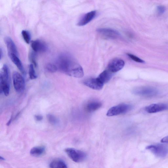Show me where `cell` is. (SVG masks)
<instances>
[{"label":"cell","instance_id":"4316f807","mask_svg":"<svg viewBox=\"0 0 168 168\" xmlns=\"http://www.w3.org/2000/svg\"><path fill=\"white\" fill-rule=\"evenodd\" d=\"M36 120L38 121H40L42 120L43 117L41 115H36L35 116Z\"/></svg>","mask_w":168,"mask_h":168},{"label":"cell","instance_id":"2e32d148","mask_svg":"<svg viewBox=\"0 0 168 168\" xmlns=\"http://www.w3.org/2000/svg\"><path fill=\"white\" fill-rule=\"evenodd\" d=\"M113 74V73L107 69L103 71L97 78L98 80L104 85L111 80Z\"/></svg>","mask_w":168,"mask_h":168},{"label":"cell","instance_id":"7a4b0ae2","mask_svg":"<svg viewBox=\"0 0 168 168\" xmlns=\"http://www.w3.org/2000/svg\"><path fill=\"white\" fill-rule=\"evenodd\" d=\"M10 71L7 64L3 65L0 73V90L5 96H8L10 92Z\"/></svg>","mask_w":168,"mask_h":168},{"label":"cell","instance_id":"ba28073f","mask_svg":"<svg viewBox=\"0 0 168 168\" xmlns=\"http://www.w3.org/2000/svg\"><path fill=\"white\" fill-rule=\"evenodd\" d=\"M97 31L99 35L106 39H115L120 36V33L118 31L108 28L99 29Z\"/></svg>","mask_w":168,"mask_h":168},{"label":"cell","instance_id":"cb8c5ba5","mask_svg":"<svg viewBox=\"0 0 168 168\" xmlns=\"http://www.w3.org/2000/svg\"><path fill=\"white\" fill-rule=\"evenodd\" d=\"M29 59L33 64L35 67L37 65L36 60V53L34 51L32 52L29 55Z\"/></svg>","mask_w":168,"mask_h":168},{"label":"cell","instance_id":"83f0119b","mask_svg":"<svg viewBox=\"0 0 168 168\" xmlns=\"http://www.w3.org/2000/svg\"><path fill=\"white\" fill-rule=\"evenodd\" d=\"M161 141L163 143H168V136L162 139Z\"/></svg>","mask_w":168,"mask_h":168},{"label":"cell","instance_id":"9c48e42d","mask_svg":"<svg viewBox=\"0 0 168 168\" xmlns=\"http://www.w3.org/2000/svg\"><path fill=\"white\" fill-rule=\"evenodd\" d=\"M125 65V63L124 60L121 59L116 58L110 61L107 69L114 73L122 69Z\"/></svg>","mask_w":168,"mask_h":168},{"label":"cell","instance_id":"277c9868","mask_svg":"<svg viewBox=\"0 0 168 168\" xmlns=\"http://www.w3.org/2000/svg\"><path fill=\"white\" fill-rule=\"evenodd\" d=\"M65 152L69 157L76 163H81L85 161L87 158V155L85 152L73 148H67Z\"/></svg>","mask_w":168,"mask_h":168},{"label":"cell","instance_id":"5bb4252c","mask_svg":"<svg viewBox=\"0 0 168 168\" xmlns=\"http://www.w3.org/2000/svg\"><path fill=\"white\" fill-rule=\"evenodd\" d=\"M4 42L7 49L8 54H14L19 55L15 45L12 39L8 37H5Z\"/></svg>","mask_w":168,"mask_h":168},{"label":"cell","instance_id":"5b68a950","mask_svg":"<svg viewBox=\"0 0 168 168\" xmlns=\"http://www.w3.org/2000/svg\"><path fill=\"white\" fill-rule=\"evenodd\" d=\"M132 106L127 104H121L113 106L108 111L107 116L108 117L113 116L126 113L130 111Z\"/></svg>","mask_w":168,"mask_h":168},{"label":"cell","instance_id":"ffe728a7","mask_svg":"<svg viewBox=\"0 0 168 168\" xmlns=\"http://www.w3.org/2000/svg\"><path fill=\"white\" fill-rule=\"evenodd\" d=\"M45 69L48 72L52 73H55L58 70L56 65L51 63L47 64L45 66Z\"/></svg>","mask_w":168,"mask_h":168},{"label":"cell","instance_id":"f546056e","mask_svg":"<svg viewBox=\"0 0 168 168\" xmlns=\"http://www.w3.org/2000/svg\"><path fill=\"white\" fill-rule=\"evenodd\" d=\"M2 53L3 54V51H2V48H1V60L2 58V56H3V54H2Z\"/></svg>","mask_w":168,"mask_h":168},{"label":"cell","instance_id":"4dcf8cb0","mask_svg":"<svg viewBox=\"0 0 168 168\" xmlns=\"http://www.w3.org/2000/svg\"><path fill=\"white\" fill-rule=\"evenodd\" d=\"M1 158V160H5V159L3 157H2V156H1V158Z\"/></svg>","mask_w":168,"mask_h":168},{"label":"cell","instance_id":"7402d4cb","mask_svg":"<svg viewBox=\"0 0 168 168\" xmlns=\"http://www.w3.org/2000/svg\"><path fill=\"white\" fill-rule=\"evenodd\" d=\"M29 75L30 79L31 80L35 79L37 77V76L34 69V66L31 64L29 66Z\"/></svg>","mask_w":168,"mask_h":168},{"label":"cell","instance_id":"8992f818","mask_svg":"<svg viewBox=\"0 0 168 168\" xmlns=\"http://www.w3.org/2000/svg\"><path fill=\"white\" fill-rule=\"evenodd\" d=\"M13 85L15 91L18 93L23 92L25 89V80L19 73L14 72L12 75Z\"/></svg>","mask_w":168,"mask_h":168},{"label":"cell","instance_id":"484cf974","mask_svg":"<svg viewBox=\"0 0 168 168\" xmlns=\"http://www.w3.org/2000/svg\"><path fill=\"white\" fill-rule=\"evenodd\" d=\"M157 10L159 14L162 15L164 14L165 12L166 8L163 6H159L157 7Z\"/></svg>","mask_w":168,"mask_h":168},{"label":"cell","instance_id":"9a60e30c","mask_svg":"<svg viewBox=\"0 0 168 168\" xmlns=\"http://www.w3.org/2000/svg\"><path fill=\"white\" fill-rule=\"evenodd\" d=\"M8 55L13 63L17 67V68L21 73L25 75V71L23 64H22L21 60L18 57V55L14 54H8Z\"/></svg>","mask_w":168,"mask_h":168},{"label":"cell","instance_id":"30bf717a","mask_svg":"<svg viewBox=\"0 0 168 168\" xmlns=\"http://www.w3.org/2000/svg\"><path fill=\"white\" fill-rule=\"evenodd\" d=\"M168 109V105L165 104H151L145 108V110L149 113H154Z\"/></svg>","mask_w":168,"mask_h":168},{"label":"cell","instance_id":"4fadbf2b","mask_svg":"<svg viewBox=\"0 0 168 168\" xmlns=\"http://www.w3.org/2000/svg\"><path fill=\"white\" fill-rule=\"evenodd\" d=\"M97 12L92 11L84 15L78 22L77 25L79 26H83L87 24L93 20L96 16Z\"/></svg>","mask_w":168,"mask_h":168},{"label":"cell","instance_id":"3957f363","mask_svg":"<svg viewBox=\"0 0 168 168\" xmlns=\"http://www.w3.org/2000/svg\"><path fill=\"white\" fill-rule=\"evenodd\" d=\"M133 93L138 96L150 98L157 95L158 91L157 89L153 87L142 86L134 89Z\"/></svg>","mask_w":168,"mask_h":168},{"label":"cell","instance_id":"d6986e66","mask_svg":"<svg viewBox=\"0 0 168 168\" xmlns=\"http://www.w3.org/2000/svg\"><path fill=\"white\" fill-rule=\"evenodd\" d=\"M46 149L44 147L37 146L33 148L30 151V154L35 157L40 156L46 152Z\"/></svg>","mask_w":168,"mask_h":168},{"label":"cell","instance_id":"ac0fdd59","mask_svg":"<svg viewBox=\"0 0 168 168\" xmlns=\"http://www.w3.org/2000/svg\"><path fill=\"white\" fill-rule=\"evenodd\" d=\"M50 168H68L65 162L60 159L52 161L49 164Z\"/></svg>","mask_w":168,"mask_h":168},{"label":"cell","instance_id":"f1b7e54d","mask_svg":"<svg viewBox=\"0 0 168 168\" xmlns=\"http://www.w3.org/2000/svg\"><path fill=\"white\" fill-rule=\"evenodd\" d=\"M12 116H11L10 120H9V121L7 123V126H9L10 125L11 122H12Z\"/></svg>","mask_w":168,"mask_h":168},{"label":"cell","instance_id":"52a82bcc","mask_svg":"<svg viewBox=\"0 0 168 168\" xmlns=\"http://www.w3.org/2000/svg\"><path fill=\"white\" fill-rule=\"evenodd\" d=\"M155 155L159 157H165L168 153V148L162 144L151 145L146 147Z\"/></svg>","mask_w":168,"mask_h":168},{"label":"cell","instance_id":"e0dca14e","mask_svg":"<svg viewBox=\"0 0 168 168\" xmlns=\"http://www.w3.org/2000/svg\"><path fill=\"white\" fill-rule=\"evenodd\" d=\"M102 106L100 102L96 101H94L89 103L86 106V110L89 113H92L98 110Z\"/></svg>","mask_w":168,"mask_h":168},{"label":"cell","instance_id":"44dd1931","mask_svg":"<svg viewBox=\"0 0 168 168\" xmlns=\"http://www.w3.org/2000/svg\"><path fill=\"white\" fill-rule=\"evenodd\" d=\"M21 34L25 42L27 44H29L31 40V37L29 32L27 30H24L22 31Z\"/></svg>","mask_w":168,"mask_h":168},{"label":"cell","instance_id":"6da1fadb","mask_svg":"<svg viewBox=\"0 0 168 168\" xmlns=\"http://www.w3.org/2000/svg\"><path fill=\"white\" fill-rule=\"evenodd\" d=\"M55 65L58 70L70 76L81 78L84 76L82 67L68 53H63L59 55Z\"/></svg>","mask_w":168,"mask_h":168},{"label":"cell","instance_id":"603a6c76","mask_svg":"<svg viewBox=\"0 0 168 168\" xmlns=\"http://www.w3.org/2000/svg\"><path fill=\"white\" fill-rule=\"evenodd\" d=\"M48 121L50 124L53 125H58L59 123V120L57 117L52 114H48L47 115Z\"/></svg>","mask_w":168,"mask_h":168},{"label":"cell","instance_id":"8fae6325","mask_svg":"<svg viewBox=\"0 0 168 168\" xmlns=\"http://www.w3.org/2000/svg\"><path fill=\"white\" fill-rule=\"evenodd\" d=\"M83 83L87 86L97 91L101 90L104 85L98 80L97 78H90L84 81Z\"/></svg>","mask_w":168,"mask_h":168},{"label":"cell","instance_id":"7c38bea8","mask_svg":"<svg viewBox=\"0 0 168 168\" xmlns=\"http://www.w3.org/2000/svg\"><path fill=\"white\" fill-rule=\"evenodd\" d=\"M31 47L35 53H43L46 51L47 46L44 42L39 40L33 41L31 42Z\"/></svg>","mask_w":168,"mask_h":168},{"label":"cell","instance_id":"d4e9b609","mask_svg":"<svg viewBox=\"0 0 168 168\" xmlns=\"http://www.w3.org/2000/svg\"><path fill=\"white\" fill-rule=\"evenodd\" d=\"M127 55L131 59L134 61H136V62L141 63H145L144 61L139 59L135 55L130 54H127Z\"/></svg>","mask_w":168,"mask_h":168}]
</instances>
